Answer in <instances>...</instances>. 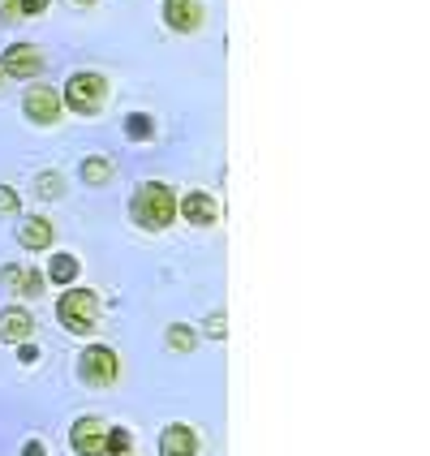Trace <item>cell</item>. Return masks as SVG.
Masks as SVG:
<instances>
[{"label":"cell","mask_w":430,"mask_h":456,"mask_svg":"<svg viewBox=\"0 0 430 456\" xmlns=\"http://www.w3.org/2000/svg\"><path fill=\"white\" fill-rule=\"evenodd\" d=\"M129 220L142 228V232H164V228L177 220V194H173L164 181H142V185L134 190Z\"/></svg>","instance_id":"6da1fadb"},{"label":"cell","mask_w":430,"mask_h":456,"mask_svg":"<svg viewBox=\"0 0 430 456\" xmlns=\"http://www.w3.org/2000/svg\"><path fill=\"white\" fill-rule=\"evenodd\" d=\"M61 103H65L74 117H100L103 103H108V77H103L100 69H77V74H69V82H65Z\"/></svg>","instance_id":"7a4b0ae2"},{"label":"cell","mask_w":430,"mask_h":456,"mask_svg":"<svg viewBox=\"0 0 430 456\" xmlns=\"http://www.w3.org/2000/svg\"><path fill=\"white\" fill-rule=\"evenodd\" d=\"M56 319H61V328L69 336H91L95 323H100V297L91 289H69L65 284V293L56 302Z\"/></svg>","instance_id":"3957f363"},{"label":"cell","mask_w":430,"mask_h":456,"mask_svg":"<svg viewBox=\"0 0 430 456\" xmlns=\"http://www.w3.org/2000/svg\"><path fill=\"white\" fill-rule=\"evenodd\" d=\"M22 112H26V121H30V126L52 129L56 121H61V112H65V103H61V91H52L48 82H35V86H26Z\"/></svg>","instance_id":"277c9868"},{"label":"cell","mask_w":430,"mask_h":456,"mask_svg":"<svg viewBox=\"0 0 430 456\" xmlns=\"http://www.w3.org/2000/svg\"><path fill=\"white\" fill-rule=\"evenodd\" d=\"M77 375H82V383H91V387H112L117 375H121V357H117V349H108V345H91L86 354L77 357Z\"/></svg>","instance_id":"5b68a950"},{"label":"cell","mask_w":430,"mask_h":456,"mask_svg":"<svg viewBox=\"0 0 430 456\" xmlns=\"http://www.w3.org/2000/svg\"><path fill=\"white\" fill-rule=\"evenodd\" d=\"M0 74L18 77V82H30V77L44 74V52L35 44H9L4 56H0Z\"/></svg>","instance_id":"8992f818"},{"label":"cell","mask_w":430,"mask_h":456,"mask_svg":"<svg viewBox=\"0 0 430 456\" xmlns=\"http://www.w3.org/2000/svg\"><path fill=\"white\" fill-rule=\"evenodd\" d=\"M164 26L177 35H194L203 30V0H164Z\"/></svg>","instance_id":"52a82bcc"},{"label":"cell","mask_w":430,"mask_h":456,"mask_svg":"<svg viewBox=\"0 0 430 456\" xmlns=\"http://www.w3.org/2000/svg\"><path fill=\"white\" fill-rule=\"evenodd\" d=\"M103 435H108V427L100 418H77L69 427V448L77 456H103Z\"/></svg>","instance_id":"ba28073f"},{"label":"cell","mask_w":430,"mask_h":456,"mask_svg":"<svg viewBox=\"0 0 430 456\" xmlns=\"http://www.w3.org/2000/svg\"><path fill=\"white\" fill-rule=\"evenodd\" d=\"M177 211L194 228H211L215 220H220V203H215L211 194H203V190H190V194H185V199L177 203Z\"/></svg>","instance_id":"9c48e42d"},{"label":"cell","mask_w":430,"mask_h":456,"mask_svg":"<svg viewBox=\"0 0 430 456\" xmlns=\"http://www.w3.org/2000/svg\"><path fill=\"white\" fill-rule=\"evenodd\" d=\"M159 456H199V431L185 427V422H173L159 435Z\"/></svg>","instance_id":"30bf717a"},{"label":"cell","mask_w":430,"mask_h":456,"mask_svg":"<svg viewBox=\"0 0 430 456\" xmlns=\"http://www.w3.org/2000/svg\"><path fill=\"white\" fill-rule=\"evenodd\" d=\"M35 336V319H30V310L22 305H9V310H0V340L4 345H22Z\"/></svg>","instance_id":"8fae6325"},{"label":"cell","mask_w":430,"mask_h":456,"mask_svg":"<svg viewBox=\"0 0 430 456\" xmlns=\"http://www.w3.org/2000/svg\"><path fill=\"white\" fill-rule=\"evenodd\" d=\"M52 241H56V228H52L48 216H30L18 228V246L22 250H52Z\"/></svg>","instance_id":"7c38bea8"},{"label":"cell","mask_w":430,"mask_h":456,"mask_svg":"<svg viewBox=\"0 0 430 456\" xmlns=\"http://www.w3.org/2000/svg\"><path fill=\"white\" fill-rule=\"evenodd\" d=\"M77 272H82V267H77L74 254H52L44 280H52V284H61V289H65V284H74V280H77Z\"/></svg>","instance_id":"4fadbf2b"},{"label":"cell","mask_w":430,"mask_h":456,"mask_svg":"<svg viewBox=\"0 0 430 456\" xmlns=\"http://www.w3.org/2000/svg\"><path fill=\"white\" fill-rule=\"evenodd\" d=\"M77 173H82L86 185H108V181H112V159H103V155H86Z\"/></svg>","instance_id":"5bb4252c"},{"label":"cell","mask_w":430,"mask_h":456,"mask_svg":"<svg viewBox=\"0 0 430 456\" xmlns=\"http://www.w3.org/2000/svg\"><path fill=\"white\" fill-rule=\"evenodd\" d=\"M164 340H168V349H173V354H194V349H199V331L185 328V323H173Z\"/></svg>","instance_id":"9a60e30c"},{"label":"cell","mask_w":430,"mask_h":456,"mask_svg":"<svg viewBox=\"0 0 430 456\" xmlns=\"http://www.w3.org/2000/svg\"><path fill=\"white\" fill-rule=\"evenodd\" d=\"M126 134L134 138V142H151V138H155V117H147V112H129V117H126Z\"/></svg>","instance_id":"2e32d148"},{"label":"cell","mask_w":430,"mask_h":456,"mask_svg":"<svg viewBox=\"0 0 430 456\" xmlns=\"http://www.w3.org/2000/svg\"><path fill=\"white\" fill-rule=\"evenodd\" d=\"M117 452H134V435L126 427H108V435H103V456H117Z\"/></svg>","instance_id":"e0dca14e"},{"label":"cell","mask_w":430,"mask_h":456,"mask_svg":"<svg viewBox=\"0 0 430 456\" xmlns=\"http://www.w3.org/2000/svg\"><path fill=\"white\" fill-rule=\"evenodd\" d=\"M35 194L39 199H65V177L61 173H39L35 177Z\"/></svg>","instance_id":"ac0fdd59"},{"label":"cell","mask_w":430,"mask_h":456,"mask_svg":"<svg viewBox=\"0 0 430 456\" xmlns=\"http://www.w3.org/2000/svg\"><path fill=\"white\" fill-rule=\"evenodd\" d=\"M44 284H48V280H44V272H30V267H26L18 293H22V297H39V293H44Z\"/></svg>","instance_id":"d6986e66"},{"label":"cell","mask_w":430,"mask_h":456,"mask_svg":"<svg viewBox=\"0 0 430 456\" xmlns=\"http://www.w3.org/2000/svg\"><path fill=\"white\" fill-rule=\"evenodd\" d=\"M18 207H22L18 190L13 185H0V216H18Z\"/></svg>","instance_id":"ffe728a7"},{"label":"cell","mask_w":430,"mask_h":456,"mask_svg":"<svg viewBox=\"0 0 430 456\" xmlns=\"http://www.w3.org/2000/svg\"><path fill=\"white\" fill-rule=\"evenodd\" d=\"M207 336H211V340H224V336H228V319H224V314H211V319H207Z\"/></svg>","instance_id":"44dd1931"},{"label":"cell","mask_w":430,"mask_h":456,"mask_svg":"<svg viewBox=\"0 0 430 456\" xmlns=\"http://www.w3.org/2000/svg\"><path fill=\"white\" fill-rule=\"evenodd\" d=\"M22 18V4L18 0H0V22L9 26V22H18Z\"/></svg>","instance_id":"7402d4cb"},{"label":"cell","mask_w":430,"mask_h":456,"mask_svg":"<svg viewBox=\"0 0 430 456\" xmlns=\"http://www.w3.org/2000/svg\"><path fill=\"white\" fill-rule=\"evenodd\" d=\"M22 4V18H39V13H48L52 0H18Z\"/></svg>","instance_id":"603a6c76"},{"label":"cell","mask_w":430,"mask_h":456,"mask_svg":"<svg viewBox=\"0 0 430 456\" xmlns=\"http://www.w3.org/2000/svg\"><path fill=\"white\" fill-rule=\"evenodd\" d=\"M13 349H18V357H22V366H35V362H39V349H35L30 340H22V345H13Z\"/></svg>","instance_id":"cb8c5ba5"},{"label":"cell","mask_w":430,"mask_h":456,"mask_svg":"<svg viewBox=\"0 0 430 456\" xmlns=\"http://www.w3.org/2000/svg\"><path fill=\"white\" fill-rule=\"evenodd\" d=\"M22 456H48V452H44V444H39V439H30V444L22 448Z\"/></svg>","instance_id":"d4e9b609"},{"label":"cell","mask_w":430,"mask_h":456,"mask_svg":"<svg viewBox=\"0 0 430 456\" xmlns=\"http://www.w3.org/2000/svg\"><path fill=\"white\" fill-rule=\"evenodd\" d=\"M69 4H74V9H91L95 0H69Z\"/></svg>","instance_id":"484cf974"},{"label":"cell","mask_w":430,"mask_h":456,"mask_svg":"<svg viewBox=\"0 0 430 456\" xmlns=\"http://www.w3.org/2000/svg\"><path fill=\"white\" fill-rule=\"evenodd\" d=\"M117 456H134V452H117Z\"/></svg>","instance_id":"4316f807"},{"label":"cell","mask_w":430,"mask_h":456,"mask_svg":"<svg viewBox=\"0 0 430 456\" xmlns=\"http://www.w3.org/2000/svg\"><path fill=\"white\" fill-rule=\"evenodd\" d=\"M0 86H4V74H0Z\"/></svg>","instance_id":"83f0119b"}]
</instances>
